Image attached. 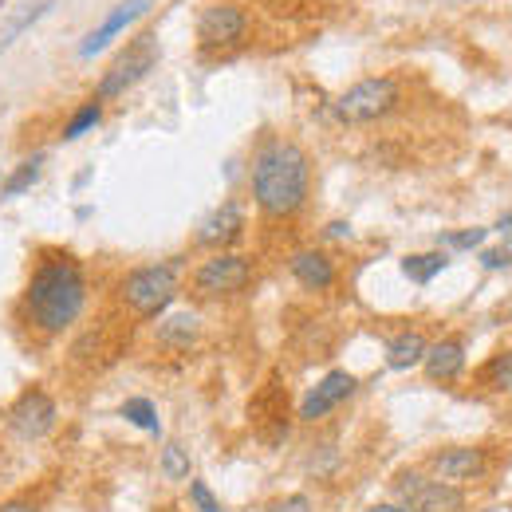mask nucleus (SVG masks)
I'll return each mask as SVG.
<instances>
[{
	"label": "nucleus",
	"mask_w": 512,
	"mask_h": 512,
	"mask_svg": "<svg viewBox=\"0 0 512 512\" xmlns=\"http://www.w3.org/2000/svg\"><path fill=\"white\" fill-rule=\"evenodd\" d=\"M150 4H154V0H123V4H115V8L107 12V20H103L95 32H87V40L79 44V56H83V60H91L95 52H103L119 32H127L138 16H146V12H150Z\"/></svg>",
	"instance_id": "9d476101"
},
{
	"label": "nucleus",
	"mask_w": 512,
	"mask_h": 512,
	"mask_svg": "<svg viewBox=\"0 0 512 512\" xmlns=\"http://www.w3.org/2000/svg\"><path fill=\"white\" fill-rule=\"evenodd\" d=\"M158 339L170 343V347H190L193 339H197V316H193V312H178V316L162 320Z\"/></svg>",
	"instance_id": "a211bd4d"
},
{
	"label": "nucleus",
	"mask_w": 512,
	"mask_h": 512,
	"mask_svg": "<svg viewBox=\"0 0 512 512\" xmlns=\"http://www.w3.org/2000/svg\"><path fill=\"white\" fill-rule=\"evenodd\" d=\"M8 426H12V434L24 438V442L48 438L52 426H56V402H52V394H48V390H28V394H20V398L12 402V410H8Z\"/></svg>",
	"instance_id": "6e6552de"
},
{
	"label": "nucleus",
	"mask_w": 512,
	"mask_h": 512,
	"mask_svg": "<svg viewBox=\"0 0 512 512\" xmlns=\"http://www.w3.org/2000/svg\"><path fill=\"white\" fill-rule=\"evenodd\" d=\"M363 512H406V505H371V509Z\"/></svg>",
	"instance_id": "c85d7f7f"
},
{
	"label": "nucleus",
	"mask_w": 512,
	"mask_h": 512,
	"mask_svg": "<svg viewBox=\"0 0 512 512\" xmlns=\"http://www.w3.org/2000/svg\"><path fill=\"white\" fill-rule=\"evenodd\" d=\"M426 347H430V343H426L418 331H402V335H394V339L386 343V367H390V371H414V367H422Z\"/></svg>",
	"instance_id": "dca6fc26"
},
{
	"label": "nucleus",
	"mask_w": 512,
	"mask_h": 512,
	"mask_svg": "<svg viewBox=\"0 0 512 512\" xmlns=\"http://www.w3.org/2000/svg\"><path fill=\"white\" fill-rule=\"evenodd\" d=\"M103 119V107H99V99H91V103H83L75 115H71V123L64 127V138H83L87 130H95V123Z\"/></svg>",
	"instance_id": "4be33fe9"
},
{
	"label": "nucleus",
	"mask_w": 512,
	"mask_h": 512,
	"mask_svg": "<svg viewBox=\"0 0 512 512\" xmlns=\"http://www.w3.org/2000/svg\"><path fill=\"white\" fill-rule=\"evenodd\" d=\"M253 280V264L245 256L237 253H221V256H209L197 276H193V288L201 296H237L245 292V284Z\"/></svg>",
	"instance_id": "423d86ee"
},
{
	"label": "nucleus",
	"mask_w": 512,
	"mask_h": 512,
	"mask_svg": "<svg viewBox=\"0 0 512 512\" xmlns=\"http://www.w3.org/2000/svg\"><path fill=\"white\" fill-rule=\"evenodd\" d=\"M485 383L512 394V351H501V355L489 359V367H485Z\"/></svg>",
	"instance_id": "5701e85b"
},
{
	"label": "nucleus",
	"mask_w": 512,
	"mask_h": 512,
	"mask_svg": "<svg viewBox=\"0 0 512 512\" xmlns=\"http://www.w3.org/2000/svg\"><path fill=\"white\" fill-rule=\"evenodd\" d=\"M398 493L406 501V512H461L465 497L457 485H446L438 477H422V473H402Z\"/></svg>",
	"instance_id": "0eeeda50"
},
{
	"label": "nucleus",
	"mask_w": 512,
	"mask_h": 512,
	"mask_svg": "<svg viewBox=\"0 0 512 512\" xmlns=\"http://www.w3.org/2000/svg\"><path fill=\"white\" fill-rule=\"evenodd\" d=\"M190 497H193V505H197V512H225L221 509V501L209 493L205 481H190Z\"/></svg>",
	"instance_id": "393cba45"
},
{
	"label": "nucleus",
	"mask_w": 512,
	"mask_h": 512,
	"mask_svg": "<svg viewBox=\"0 0 512 512\" xmlns=\"http://www.w3.org/2000/svg\"><path fill=\"white\" fill-rule=\"evenodd\" d=\"M481 264L485 268H512V249H489V253H481Z\"/></svg>",
	"instance_id": "a878e982"
},
{
	"label": "nucleus",
	"mask_w": 512,
	"mask_h": 512,
	"mask_svg": "<svg viewBox=\"0 0 512 512\" xmlns=\"http://www.w3.org/2000/svg\"><path fill=\"white\" fill-rule=\"evenodd\" d=\"M158 465H162V477H170V481H186V477H190V449L182 446V442H170V446H162Z\"/></svg>",
	"instance_id": "412c9836"
},
{
	"label": "nucleus",
	"mask_w": 512,
	"mask_h": 512,
	"mask_svg": "<svg viewBox=\"0 0 512 512\" xmlns=\"http://www.w3.org/2000/svg\"><path fill=\"white\" fill-rule=\"evenodd\" d=\"M489 237V229H461V233H442L446 249H481Z\"/></svg>",
	"instance_id": "b1692460"
},
{
	"label": "nucleus",
	"mask_w": 512,
	"mask_h": 512,
	"mask_svg": "<svg viewBox=\"0 0 512 512\" xmlns=\"http://www.w3.org/2000/svg\"><path fill=\"white\" fill-rule=\"evenodd\" d=\"M485 469H489V457H485V449H477V446H457L434 457V473H438V481H446V485L477 481V477H485Z\"/></svg>",
	"instance_id": "9b49d317"
},
{
	"label": "nucleus",
	"mask_w": 512,
	"mask_h": 512,
	"mask_svg": "<svg viewBox=\"0 0 512 512\" xmlns=\"http://www.w3.org/2000/svg\"><path fill=\"white\" fill-rule=\"evenodd\" d=\"M292 276H296L304 288L323 292V288L335 284V264H331V256L316 253V249H304V253L292 256Z\"/></svg>",
	"instance_id": "2eb2a0df"
},
{
	"label": "nucleus",
	"mask_w": 512,
	"mask_h": 512,
	"mask_svg": "<svg viewBox=\"0 0 512 512\" xmlns=\"http://www.w3.org/2000/svg\"><path fill=\"white\" fill-rule=\"evenodd\" d=\"M178 296V272L174 264H146L134 268L123 280V300L138 316H162Z\"/></svg>",
	"instance_id": "20e7f679"
},
{
	"label": "nucleus",
	"mask_w": 512,
	"mask_h": 512,
	"mask_svg": "<svg viewBox=\"0 0 512 512\" xmlns=\"http://www.w3.org/2000/svg\"><path fill=\"white\" fill-rule=\"evenodd\" d=\"M0 512H36V509L24 505V501H8V505H0Z\"/></svg>",
	"instance_id": "cd10ccee"
},
{
	"label": "nucleus",
	"mask_w": 512,
	"mask_h": 512,
	"mask_svg": "<svg viewBox=\"0 0 512 512\" xmlns=\"http://www.w3.org/2000/svg\"><path fill=\"white\" fill-rule=\"evenodd\" d=\"M241 229H245V213H241V205L225 201L221 209H213V213L197 225V245H205V249H225L229 241L241 237Z\"/></svg>",
	"instance_id": "ddd939ff"
},
{
	"label": "nucleus",
	"mask_w": 512,
	"mask_h": 512,
	"mask_svg": "<svg viewBox=\"0 0 512 512\" xmlns=\"http://www.w3.org/2000/svg\"><path fill=\"white\" fill-rule=\"evenodd\" d=\"M497 229H501V233H505V229H512V213H505V217H501V225H497Z\"/></svg>",
	"instance_id": "c756f323"
},
{
	"label": "nucleus",
	"mask_w": 512,
	"mask_h": 512,
	"mask_svg": "<svg viewBox=\"0 0 512 512\" xmlns=\"http://www.w3.org/2000/svg\"><path fill=\"white\" fill-rule=\"evenodd\" d=\"M245 32H249V16L233 4H213L197 20V36L205 48H233L237 40H245Z\"/></svg>",
	"instance_id": "1a4fd4ad"
},
{
	"label": "nucleus",
	"mask_w": 512,
	"mask_h": 512,
	"mask_svg": "<svg viewBox=\"0 0 512 512\" xmlns=\"http://www.w3.org/2000/svg\"><path fill=\"white\" fill-rule=\"evenodd\" d=\"M87 304V276L71 256H48L36 264L24 288V316L48 335H60L79 320Z\"/></svg>",
	"instance_id": "f257e3e1"
},
{
	"label": "nucleus",
	"mask_w": 512,
	"mask_h": 512,
	"mask_svg": "<svg viewBox=\"0 0 512 512\" xmlns=\"http://www.w3.org/2000/svg\"><path fill=\"white\" fill-rule=\"evenodd\" d=\"M312 186L308 154L296 142H268L253 162V197L268 217H292Z\"/></svg>",
	"instance_id": "f03ea898"
},
{
	"label": "nucleus",
	"mask_w": 512,
	"mask_h": 512,
	"mask_svg": "<svg viewBox=\"0 0 512 512\" xmlns=\"http://www.w3.org/2000/svg\"><path fill=\"white\" fill-rule=\"evenodd\" d=\"M398 83L386 79V75H375V79H359L355 87H347L339 99H335V119L339 123H375L390 115L398 107Z\"/></svg>",
	"instance_id": "7ed1b4c3"
},
{
	"label": "nucleus",
	"mask_w": 512,
	"mask_h": 512,
	"mask_svg": "<svg viewBox=\"0 0 512 512\" xmlns=\"http://www.w3.org/2000/svg\"><path fill=\"white\" fill-rule=\"evenodd\" d=\"M44 162H48L44 154H32V158H24V162H20V166H16V170H12V174L0 182V193H4V197H20V193H28L32 186H36V182H40V174H44Z\"/></svg>",
	"instance_id": "f3484780"
},
{
	"label": "nucleus",
	"mask_w": 512,
	"mask_h": 512,
	"mask_svg": "<svg viewBox=\"0 0 512 512\" xmlns=\"http://www.w3.org/2000/svg\"><path fill=\"white\" fill-rule=\"evenodd\" d=\"M355 394V379L347 375V371H331L323 383H316V390L304 398V406H300V418L304 422H320L327 418L343 398H351Z\"/></svg>",
	"instance_id": "f8f14e48"
},
{
	"label": "nucleus",
	"mask_w": 512,
	"mask_h": 512,
	"mask_svg": "<svg viewBox=\"0 0 512 512\" xmlns=\"http://www.w3.org/2000/svg\"><path fill=\"white\" fill-rule=\"evenodd\" d=\"M154 64H158V40L154 36H138L127 52L103 71V79L95 87V99H119V95H127L130 87Z\"/></svg>",
	"instance_id": "39448f33"
},
{
	"label": "nucleus",
	"mask_w": 512,
	"mask_h": 512,
	"mask_svg": "<svg viewBox=\"0 0 512 512\" xmlns=\"http://www.w3.org/2000/svg\"><path fill=\"white\" fill-rule=\"evenodd\" d=\"M430 383H449L465 371V347L457 339H442V343H430L426 347V359H422Z\"/></svg>",
	"instance_id": "4468645a"
},
{
	"label": "nucleus",
	"mask_w": 512,
	"mask_h": 512,
	"mask_svg": "<svg viewBox=\"0 0 512 512\" xmlns=\"http://www.w3.org/2000/svg\"><path fill=\"white\" fill-rule=\"evenodd\" d=\"M272 512H312V501L308 497H288V501H276Z\"/></svg>",
	"instance_id": "bb28decb"
},
{
	"label": "nucleus",
	"mask_w": 512,
	"mask_h": 512,
	"mask_svg": "<svg viewBox=\"0 0 512 512\" xmlns=\"http://www.w3.org/2000/svg\"><path fill=\"white\" fill-rule=\"evenodd\" d=\"M446 264H449L446 253H418V256H406V260H402V272H406L414 284H430Z\"/></svg>",
	"instance_id": "6ab92c4d"
},
{
	"label": "nucleus",
	"mask_w": 512,
	"mask_h": 512,
	"mask_svg": "<svg viewBox=\"0 0 512 512\" xmlns=\"http://www.w3.org/2000/svg\"><path fill=\"white\" fill-rule=\"evenodd\" d=\"M123 418L130 426L146 430V434H162V422H158V406L150 398H127L123 402Z\"/></svg>",
	"instance_id": "aec40b11"
}]
</instances>
